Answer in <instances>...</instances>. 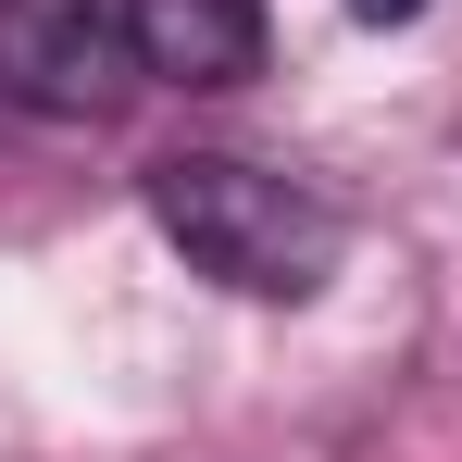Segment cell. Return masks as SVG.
<instances>
[{
    "label": "cell",
    "instance_id": "obj_1",
    "mask_svg": "<svg viewBox=\"0 0 462 462\" xmlns=\"http://www.w3.org/2000/svg\"><path fill=\"white\" fill-rule=\"evenodd\" d=\"M151 226L188 250V275H213L237 300H312L337 275V200L300 188L288 162H250V151H162L151 175Z\"/></svg>",
    "mask_w": 462,
    "mask_h": 462
},
{
    "label": "cell",
    "instance_id": "obj_2",
    "mask_svg": "<svg viewBox=\"0 0 462 462\" xmlns=\"http://www.w3.org/2000/svg\"><path fill=\"white\" fill-rule=\"evenodd\" d=\"M125 0H0V100L13 113H113L125 100Z\"/></svg>",
    "mask_w": 462,
    "mask_h": 462
},
{
    "label": "cell",
    "instance_id": "obj_3",
    "mask_svg": "<svg viewBox=\"0 0 462 462\" xmlns=\"http://www.w3.org/2000/svg\"><path fill=\"white\" fill-rule=\"evenodd\" d=\"M125 38L162 88H237L263 63V0H125Z\"/></svg>",
    "mask_w": 462,
    "mask_h": 462
},
{
    "label": "cell",
    "instance_id": "obj_4",
    "mask_svg": "<svg viewBox=\"0 0 462 462\" xmlns=\"http://www.w3.org/2000/svg\"><path fill=\"white\" fill-rule=\"evenodd\" d=\"M350 13H363V25H412L425 0H350Z\"/></svg>",
    "mask_w": 462,
    "mask_h": 462
}]
</instances>
